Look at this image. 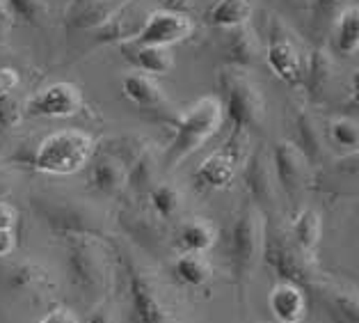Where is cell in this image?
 <instances>
[{"instance_id":"cell-4","label":"cell","mask_w":359,"mask_h":323,"mask_svg":"<svg viewBox=\"0 0 359 323\" xmlns=\"http://www.w3.org/2000/svg\"><path fill=\"white\" fill-rule=\"evenodd\" d=\"M94 156V138L78 128H62L46 136L34 152L32 165L41 174L72 177L78 174Z\"/></svg>"},{"instance_id":"cell-24","label":"cell","mask_w":359,"mask_h":323,"mask_svg":"<svg viewBox=\"0 0 359 323\" xmlns=\"http://www.w3.org/2000/svg\"><path fill=\"white\" fill-rule=\"evenodd\" d=\"M90 183L96 193L117 195L128 183V168L124 161L115 159V156H101L90 170Z\"/></svg>"},{"instance_id":"cell-32","label":"cell","mask_w":359,"mask_h":323,"mask_svg":"<svg viewBox=\"0 0 359 323\" xmlns=\"http://www.w3.org/2000/svg\"><path fill=\"white\" fill-rule=\"evenodd\" d=\"M43 273L46 270L39 268L37 264H32V261H25V264H19L12 268V286L16 291L21 289H34L41 280H43Z\"/></svg>"},{"instance_id":"cell-29","label":"cell","mask_w":359,"mask_h":323,"mask_svg":"<svg viewBox=\"0 0 359 323\" xmlns=\"http://www.w3.org/2000/svg\"><path fill=\"white\" fill-rule=\"evenodd\" d=\"M327 143L337 147L341 154L359 150V121L353 117H334L325 126Z\"/></svg>"},{"instance_id":"cell-10","label":"cell","mask_w":359,"mask_h":323,"mask_svg":"<svg viewBox=\"0 0 359 323\" xmlns=\"http://www.w3.org/2000/svg\"><path fill=\"white\" fill-rule=\"evenodd\" d=\"M270 161H273V172H275L277 186L282 188L286 195L295 197L309 186L311 174H313V165L295 143L279 140L273 147Z\"/></svg>"},{"instance_id":"cell-41","label":"cell","mask_w":359,"mask_h":323,"mask_svg":"<svg viewBox=\"0 0 359 323\" xmlns=\"http://www.w3.org/2000/svg\"><path fill=\"white\" fill-rule=\"evenodd\" d=\"M346 108H348V112H353V115L359 117V94H353V92H350V97H348V101H346Z\"/></svg>"},{"instance_id":"cell-22","label":"cell","mask_w":359,"mask_h":323,"mask_svg":"<svg viewBox=\"0 0 359 323\" xmlns=\"http://www.w3.org/2000/svg\"><path fill=\"white\" fill-rule=\"evenodd\" d=\"M124 53L130 62L135 65L137 72L149 74L154 78L168 76L174 69V55H172V51L165 46H142V44L126 41Z\"/></svg>"},{"instance_id":"cell-33","label":"cell","mask_w":359,"mask_h":323,"mask_svg":"<svg viewBox=\"0 0 359 323\" xmlns=\"http://www.w3.org/2000/svg\"><path fill=\"white\" fill-rule=\"evenodd\" d=\"M25 115V103H19L12 94L0 97V128H14L21 124Z\"/></svg>"},{"instance_id":"cell-20","label":"cell","mask_w":359,"mask_h":323,"mask_svg":"<svg viewBox=\"0 0 359 323\" xmlns=\"http://www.w3.org/2000/svg\"><path fill=\"white\" fill-rule=\"evenodd\" d=\"M229 39L224 46V58L229 67H241V69H252L259 65L264 48H261L259 34L252 30V25H243V28L229 30Z\"/></svg>"},{"instance_id":"cell-19","label":"cell","mask_w":359,"mask_h":323,"mask_svg":"<svg viewBox=\"0 0 359 323\" xmlns=\"http://www.w3.org/2000/svg\"><path fill=\"white\" fill-rule=\"evenodd\" d=\"M170 273L174 282L181 284L183 289H204L208 282L213 280V266L206 255H197V252H181L174 257Z\"/></svg>"},{"instance_id":"cell-16","label":"cell","mask_w":359,"mask_h":323,"mask_svg":"<svg viewBox=\"0 0 359 323\" xmlns=\"http://www.w3.org/2000/svg\"><path fill=\"white\" fill-rule=\"evenodd\" d=\"M332 81H334V58H332V51L325 46L311 48V53H306V67L302 78L306 99L311 103L323 101L327 97Z\"/></svg>"},{"instance_id":"cell-35","label":"cell","mask_w":359,"mask_h":323,"mask_svg":"<svg viewBox=\"0 0 359 323\" xmlns=\"http://www.w3.org/2000/svg\"><path fill=\"white\" fill-rule=\"evenodd\" d=\"M21 85V76L12 67H0V97H10V94Z\"/></svg>"},{"instance_id":"cell-28","label":"cell","mask_w":359,"mask_h":323,"mask_svg":"<svg viewBox=\"0 0 359 323\" xmlns=\"http://www.w3.org/2000/svg\"><path fill=\"white\" fill-rule=\"evenodd\" d=\"M330 177L341 193L359 190V150L337 156L330 165Z\"/></svg>"},{"instance_id":"cell-37","label":"cell","mask_w":359,"mask_h":323,"mask_svg":"<svg viewBox=\"0 0 359 323\" xmlns=\"http://www.w3.org/2000/svg\"><path fill=\"white\" fill-rule=\"evenodd\" d=\"M346 7V0H316V16H334Z\"/></svg>"},{"instance_id":"cell-9","label":"cell","mask_w":359,"mask_h":323,"mask_svg":"<svg viewBox=\"0 0 359 323\" xmlns=\"http://www.w3.org/2000/svg\"><path fill=\"white\" fill-rule=\"evenodd\" d=\"M85 99L81 87L67 81H57L46 85L43 90L25 101V115L48 117V119H67L76 117L83 110Z\"/></svg>"},{"instance_id":"cell-25","label":"cell","mask_w":359,"mask_h":323,"mask_svg":"<svg viewBox=\"0 0 359 323\" xmlns=\"http://www.w3.org/2000/svg\"><path fill=\"white\" fill-rule=\"evenodd\" d=\"M254 16V0H215L206 12V23L217 30H236L250 25Z\"/></svg>"},{"instance_id":"cell-23","label":"cell","mask_w":359,"mask_h":323,"mask_svg":"<svg viewBox=\"0 0 359 323\" xmlns=\"http://www.w3.org/2000/svg\"><path fill=\"white\" fill-rule=\"evenodd\" d=\"M332 51L341 58H355L359 53V5H346L334 16Z\"/></svg>"},{"instance_id":"cell-21","label":"cell","mask_w":359,"mask_h":323,"mask_svg":"<svg viewBox=\"0 0 359 323\" xmlns=\"http://www.w3.org/2000/svg\"><path fill=\"white\" fill-rule=\"evenodd\" d=\"M325 140H327V133H325V128L318 124V119L313 117L306 108L297 110V115H295V145L306 154V159L311 161L313 168L323 163V156H325Z\"/></svg>"},{"instance_id":"cell-45","label":"cell","mask_w":359,"mask_h":323,"mask_svg":"<svg viewBox=\"0 0 359 323\" xmlns=\"http://www.w3.org/2000/svg\"><path fill=\"white\" fill-rule=\"evenodd\" d=\"M5 195H7V183L0 181V199H5Z\"/></svg>"},{"instance_id":"cell-34","label":"cell","mask_w":359,"mask_h":323,"mask_svg":"<svg viewBox=\"0 0 359 323\" xmlns=\"http://www.w3.org/2000/svg\"><path fill=\"white\" fill-rule=\"evenodd\" d=\"M37 323H83V321L78 319V314L72 308H67V305H57V308L48 310L46 314H43Z\"/></svg>"},{"instance_id":"cell-31","label":"cell","mask_w":359,"mask_h":323,"mask_svg":"<svg viewBox=\"0 0 359 323\" xmlns=\"http://www.w3.org/2000/svg\"><path fill=\"white\" fill-rule=\"evenodd\" d=\"M7 5H10V12L32 25L43 23L48 16V0H7Z\"/></svg>"},{"instance_id":"cell-1","label":"cell","mask_w":359,"mask_h":323,"mask_svg":"<svg viewBox=\"0 0 359 323\" xmlns=\"http://www.w3.org/2000/svg\"><path fill=\"white\" fill-rule=\"evenodd\" d=\"M224 121V106L222 99L215 94L197 99L188 110L174 119V136L165 150L163 163L168 170L179 168V165L199 152L211 138L220 131Z\"/></svg>"},{"instance_id":"cell-12","label":"cell","mask_w":359,"mask_h":323,"mask_svg":"<svg viewBox=\"0 0 359 323\" xmlns=\"http://www.w3.org/2000/svg\"><path fill=\"white\" fill-rule=\"evenodd\" d=\"M121 92L137 110L149 112L154 117H172V103L161 83L154 76L142 72H130L121 78Z\"/></svg>"},{"instance_id":"cell-13","label":"cell","mask_w":359,"mask_h":323,"mask_svg":"<svg viewBox=\"0 0 359 323\" xmlns=\"http://www.w3.org/2000/svg\"><path fill=\"white\" fill-rule=\"evenodd\" d=\"M311 286L330 323H359V289L318 280H313Z\"/></svg>"},{"instance_id":"cell-26","label":"cell","mask_w":359,"mask_h":323,"mask_svg":"<svg viewBox=\"0 0 359 323\" xmlns=\"http://www.w3.org/2000/svg\"><path fill=\"white\" fill-rule=\"evenodd\" d=\"M217 243V227L206 218H190L177 232V246L181 252H197L206 255Z\"/></svg>"},{"instance_id":"cell-8","label":"cell","mask_w":359,"mask_h":323,"mask_svg":"<svg viewBox=\"0 0 359 323\" xmlns=\"http://www.w3.org/2000/svg\"><path fill=\"white\" fill-rule=\"evenodd\" d=\"M192 32H195V23H192V19L186 12L161 7V10H154L147 14L142 28L135 34V39H130V41L142 44V46L170 48L174 44L186 41Z\"/></svg>"},{"instance_id":"cell-36","label":"cell","mask_w":359,"mask_h":323,"mask_svg":"<svg viewBox=\"0 0 359 323\" xmlns=\"http://www.w3.org/2000/svg\"><path fill=\"white\" fill-rule=\"evenodd\" d=\"M83 323H117V317L110 308H106V305H99V308H94L90 314H87Z\"/></svg>"},{"instance_id":"cell-44","label":"cell","mask_w":359,"mask_h":323,"mask_svg":"<svg viewBox=\"0 0 359 323\" xmlns=\"http://www.w3.org/2000/svg\"><path fill=\"white\" fill-rule=\"evenodd\" d=\"M78 3H85V5H99V3H110V0H78Z\"/></svg>"},{"instance_id":"cell-38","label":"cell","mask_w":359,"mask_h":323,"mask_svg":"<svg viewBox=\"0 0 359 323\" xmlns=\"http://www.w3.org/2000/svg\"><path fill=\"white\" fill-rule=\"evenodd\" d=\"M16 225V209L5 202V199H0V230H14Z\"/></svg>"},{"instance_id":"cell-42","label":"cell","mask_w":359,"mask_h":323,"mask_svg":"<svg viewBox=\"0 0 359 323\" xmlns=\"http://www.w3.org/2000/svg\"><path fill=\"white\" fill-rule=\"evenodd\" d=\"M350 87H353V94H359V69L353 74V81H350Z\"/></svg>"},{"instance_id":"cell-3","label":"cell","mask_w":359,"mask_h":323,"mask_svg":"<svg viewBox=\"0 0 359 323\" xmlns=\"http://www.w3.org/2000/svg\"><path fill=\"white\" fill-rule=\"evenodd\" d=\"M217 83H220L224 117L231 121V131L250 136L254 128L264 124L266 99L250 69L226 67L224 72H220Z\"/></svg>"},{"instance_id":"cell-18","label":"cell","mask_w":359,"mask_h":323,"mask_svg":"<svg viewBox=\"0 0 359 323\" xmlns=\"http://www.w3.org/2000/svg\"><path fill=\"white\" fill-rule=\"evenodd\" d=\"M288 237L293 239V243L300 248L306 257L316 259L320 241H323V216L313 206L300 209L288 223Z\"/></svg>"},{"instance_id":"cell-15","label":"cell","mask_w":359,"mask_h":323,"mask_svg":"<svg viewBox=\"0 0 359 323\" xmlns=\"http://www.w3.org/2000/svg\"><path fill=\"white\" fill-rule=\"evenodd\" d=\"M268 308L277 323H302L309 308L304 286L291 280H279L268 294Z\"/></svg>"},{"instance_id":"cell-40","label":"cell","mask_w":359,"mask_h":323,"mask_svg":"<svg viewBox=\"0 0 359 323\" xmlns=\"http://www.w3.org/2000/svg\"><path fill=\"white\" fill-rule=\"evenodd\" d=\"M192 3H195V0H163V7H168V10H179V12H183Z\"/></svg>"},{"instance_id":"cell-27","label":"cell","mask_w":359,"mask_h":323,"mask_svg":"<svg viewBox=\"0 0 359 323\" xmlns=\"http://www.w3.org/2000/svg\"><path fill=\"white\" fill-rule=\"evenodd\" d=\"M147 195H149V206H151L154 216L161 218V220H172V218H177L181 213L183 195L174 183L170 181L154 183V188L149 190Z\"/></svg>"},{"instance_id":"cell-14","label":"cell","mask_w":359,"mask_h":323,"mask_svg":"<svg viewBox=\"0 0 359 323\" xmlns=\"http://www.w3.org/2000/svg\"><path fill=\"white\" fill-rule=\"evenodd\" d=\"M243 183L248 188L250 202H254L259 209L264 204H270L275 199V172L273 161L264 150H254L243 163Z\"/></svg>"},{"instance_id":"cell-6","label":"cell","mask_w":359,"mask_h":323,"mask_svg":"<svg viewBox=\"0 0 359 323\" xmlns=\"http://www.w3.org/2000/svg\"><path fill=\"white\" fill-rule=\"evenodd\" d=\"M264 259L273 266L282 280L297 284H311L316 280V259L306 257L304 252L288 237V230H277L266 234V255Z\"/></svg>"},{"instance_id":"cell-39","label":"cell","mask_w":359,"mask_h":323,"mask_svg":"<svg viewBox=\"0 0 359 323\" xmlns=\"http://www.w3.org/2000/svg\"><path fill=\"white\" fill-rule=\"evenodd\" d=\"M16 248V237L14 230H0V259L10 257Z\"/></svg>"},{"instance_id":"cell-5","label":"cell","mask_w":359,"mask_h":323,"mask_svg":"<svg viewBox=\"0 0 359 323\" xmlns=\"http://www.w3.org/2000/svg\"><path fill=\"white\" fill-rule=\"evenodd\" d=\"M128 301L133 323H181L177 305L170 301L158 280L144 270H130Z\"/></svg>"},{"instance_id":"cell-43","label":"cell","mask_w":359,"mask_h":323,"mask_svg":"<svg viewBox=\"0 0 359 323\" xmlns=\"http://www.w3.org/2000/svg\"><path fill=\"white\" fill-rule=\"evenodd\" d=\"M7 12H10V5H7V0H0V16H7Z\"/></svg>"},{"instance_id":"cell-17","label":"cell","mask_w":359,"mask_h":323,"mask_svg":"<svg viewBox=\"0 0 359 323\" xmlns=\"http://www.w3.org/2000/svg\"><path fill=\"white\" fill-rule=\"evenodd\" d=\"M238 170L241 163L220 147V150L208 154L199 163V168L195 170V179L199 186H204L208 190H226L231 188V183L238 177Z\"/></svg>"},{"instance_id":"cell-11","label":"cell","mask_w":359,"mask_h":323,"mask_svg":"<svg viewBox=\"0 0 359 323\" xmlns=\"http://www.w3.org/2000/svg\"><path fill=\"white\" fill-rule=\"evenodd\" d=\"M69 275L83 291H101L108 282V266L103 252L92 241H76L69 248Z\"/></svg>"},{"instance_id":"cell-30","label":"cell","mask_w":359,"mask_h":323,"mask_svg":"<svg viewBox=\"0 0 359 323\" xmlns=\"http://www.w3.org/2000/svg\"><path fill=\"white\" fill-rule=\"evenodd\" d=\"M156 170L158 168H156V159L151 156V152L142 150L128 165V183L126 186L137 190V193H142V190L149 193V190L154 188V183H158V181H154Z\"/></svg>"},{"instance_id":"cell-2","label":"cell","mask_w":359,"mask_h":323,"mask_svg":"<svg viewBox=\"0 0 359 323\" xmlns=\"http://www.w3.org/2000/svg\"><path fill=\"white\" fill-rule=\"evenodd\" d=\"M266 234H268V225H266L264 211L254 202L243 204L229 234L231 277L241 294L248 291L254 273H257L259 264L264 261Z\"/></svg>"},{"instance_id":"cell-7","label":"cell","mask_w":359,"mask_h":323,"mask_svg":"<svg viewBox=\"0 0 359 323\" xmlns=\"http://www.w3.org/2000/svg\"><path fill=\"white\" fill-rule=\"evenodd\" d=\"M266 62L279 81L297 87L302 85L304 78V67H306V55L302 53L300 44L295 41L293 32L286 28L282 19H273L270 25V41L266 48Z\"/></svg>"}]
</instances>
